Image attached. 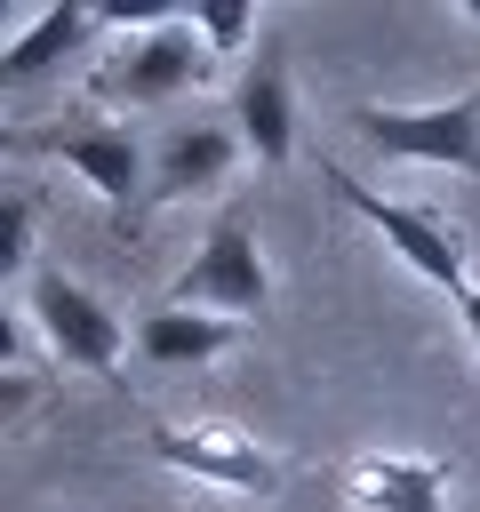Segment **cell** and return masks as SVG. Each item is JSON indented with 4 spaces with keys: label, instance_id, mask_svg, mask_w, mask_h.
<instances>
[{
    "label": "cell",
    "instance_id": "obj_2",
    "mask_svg": "<svg viewBox=\"0 0 480 512\" xmlns=\"http://www.w3.org/2000/svg\"><path fill=\"white\" fill-rule=\"evenodd\" d=\"M360 136L384 160H432V168H464L480 176V96H448V104H360Z\"/></svg>",
    "mask_w": 480,
    "mask_h": 512
},
{
    "label": "cell",
    "instance_id": "obj_7",
    "mask_svg": "<svg viewBox=\"0 0 480 512\" xmlns=\"http://www.w3.org/2000/svg\"><path fill=\"white\" fill-rule=\"evenodd\" d=\"M40 152H56L72 176H88L96 184V200H112V208H128L136 200V184H144V144L128 136V128H40L32 136Z\"/></svg>",
    "mask_w": 480,
    "mask_h": 512
},
{
    "label": "cell",
    "instance_id": "obj_5",
    "mask_svg": "<svg viewBox=\"0 0 480 512\" xmlns=\"http://www.w3.org/2000/svg\"><path fill=\"white\" fill-rule=\"evenodd\" d=\"M328 184H336V200H344L352 216H368V224L400 248V264H416L432 288H448V296H464V288H472V280H464V248H456V232H448V224H432L424 208H400V200H384V192L352 184L344 168H328Z\"/></svg>",
    "mask_w": 480,
    "mask_h": 512
},
{
    "label": "cell",
    "instance_id": "obj_15",
    "mask_svg": "<svg viewBox=\"0 0 480 512\" xmlns=\"http://www.w3.org/2000/svg\"><path fill=\"white\" fill-rule=\"evenodd\" d=\"M456 312H464V336H472V352H480V288H464V296H456Z\"/></svg>",
    "mask_w": 480,
    "mask_h": 512
},
{
    "label": "cell",
    "instance_id": "obj_1",
    "mask_svg": "<svg viewBox=\"0 0 480 512\" xmlns=\"http://www.w3.org/2000/svg\"><path fill=\"white\" fill-rule=\"evenodd\" d=\"M216 80V48L200 40L192 16L176 24H152V32H128L112 56H104V88L128 96V104H168V96H192Z\"/></svg>",
    "mask_w": 480,
    "mask_h": 512
},
{
    "label": "cell",
    "instance_id": "obj_12",
    "mask_svg": "<svg viewBox=\"0 0 480 512\" xmlns=\"http://www.w3.org/2000/svg\"><path fill=\"white\" fill-rule=\"evenodd\" d=\"M344 496L360 512H440V472L432 464H408V456H368L344 472Z\"/></svg>",
    "mask_w": 480,
    "mask_h": 512
},
{
    "label": "cell",
    "instance_id": "obj_10",
    "mask_svg": "<svg viewBox=\"0 0 480 512\" xmlns=\"http://www.w3.org/2000/svg\"><path fill=\"white\" fill-rule=\"evenodd\" d=\"M96 40V8H80V0H48L8 48H0V72L8 80H32V72H56L64 56H80Z\"/></svg>",
    "mask_w": 480,
    "mask_h": 512
},
{
    "label": "cell",
    "instance_id": "obj_4",
    "mask_svg": "<svg viewBox=\"0 0 480 512\" xmlns=\"http://www.w3.org/2000/svg\"><path fill=\"white\" fill-rule=\"evenodd\" d=\"M264 296H272V272H264L256 232H248V224H232V216H224V224H208L200 256H192V264H184V280H176V304L240 320V312H264Z\"/></svg>",
    "mask_w": 480,
    "mask_h": 512
},
{
    "label": "cell",
    "instance_id": "obj_11",
    "mask_svg": "<svg viewBox=\"0 0 480 512\" xmlns=\"http://www.w3.org/2000/svg\"><path fill=\"white\" fill-rule=\"evenodd\" d=\"M224 344H232V320H224V312L160 304V312L136 320V352H144L152 368H200V360H216Z\"/></svg>",
    "mask_w": 480,
    "mask_h": 512
},
{
    "label": "cell",
    "instance_id": "obj_8",
    "mask_svg": "<svg viewBox=\"0 0 480 512\" xmlns=\"http://www.w3.org/2000/svg\"><path fill=\"white\" fill-rule=\"evenodd\" d=\"M232 128H240V144H248L256 168H288V152H296V88H288L280 64H256V72L240 80Z\"/></svg>",
    "mask_w": 480,
    "mask_h": 512
},
{
    "label": "cell",
    "instance_id": "obj_13",
    "mask_svg": "<svg viewBox=\"0 0 480 512\" xmlns=\"http://www.w3.org/2000/svg\"><path fill=\"white\" fill-rule=\"evenodd\" d=\"M192 24L216 56H240L248 32H256V0H192Z\"/></svg>",
    "mask_w": 480,
    "mask_h": 512
},
{
    "label": "cell",
    "instance_id": "obj_14",
    "mask_svg": "<svg viewBox=\"0 0 480 512\" xmlns=\"http://www.w3.org/2000/svg\"><path fill=\"white\" fill-rule=\"evenodd\" d=\"M24 248H32V200L8 192L0 200V272H24Z\"/></svg>",
    "mask_w": 480,
    "mask_h": 512
},
{
    "label": "cell",
    "instance_id": "obj_6",
    "mask_svg": "<svg viewBox=\"0 0 480 512\" xmlns=\"http://www.w3.org/2000/svg\"><path fill=\"white\" fill-rule=\"evenodd\" d=\"M152 448H160L176 472L216 480V488H248V496H264V488L280 480L272 456H264L248 432H224V424H168V432H152Z\"/></svg>",
    "mask_w": 480,
    "mask_h": 512
},
{
    "label": "cell",
    "instance_id": "obj_9",
    "mask_svg": "<svg viewBox=\"0 0 480 512\" xmlns=\"http://www.w3.org/2000/svg\"><path fill=\"white\" fill-rule=\"evenodd\" d=\"M248 144H240V128H216V120H192V128H176V136H160V192L176 200V192H216L224 176H232V160H240Z\"/></svg>",
    "mask_w": 480,
    "mask_h": 512
},
{
    "label": "cell",
    "instance_id": "obj_16",
    "mask_svg": "<svg viewBox=\"0 0 480 512\" xmlns=\"http://www.w3.org/2000/svg\"><path fill=\"white\" fill-rule=\"evenodd\" d=\"M464 16H472V24H480V0H464Z\"/></svg>",
    "mask_w": 480,
    "mask_h": 512
},
{
    "label": "cell",
    "instance_id": "obj_3",
    "mask_svg": "<svg viewBox=\"0 0 480 512\" xmlns=\"http://www.w3.org/2000/svg\"><path fill=\"white\" fill-rule=\"evenodd\" d=\"M32 320H40V336L56 344V360L96 368V376H112L120 352L136 344V328H120V312H112L104 296H88L80 280H64V272H32Z\"/></svg>",
    "mask_w": 480,
    "mask_h": 512
}]
</instances>
